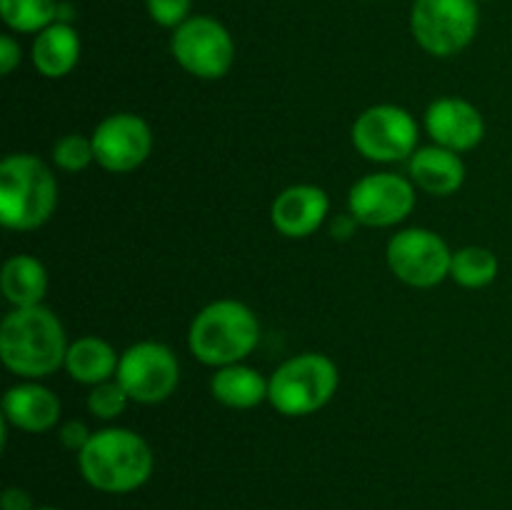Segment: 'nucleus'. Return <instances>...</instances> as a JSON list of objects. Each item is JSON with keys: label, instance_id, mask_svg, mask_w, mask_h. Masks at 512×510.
<instances>
[{"label": "nucleus", "instance_id": "5", "mask_svg": "<svg viewBox=\"0 0 512 510\" xmlns=\"http://www.w3.org/2000/svg\"><path fill=\"white\" fill-rule=\"evenodd\" d=\"M340 388V370L325 353H300L280 363L268 378V403L285 418L323 410Z\"/></svg>", "mask_w": 512, "mask_h": 510}, {"label": "nucleus", "instance_id": "19", "mask_svg": "<svg viewBox=\"0 0 512 510\" xmlns=\"http://www.w3.org/2000/svg\"><path fill=\"white\" fill-rule=\"evenodd\" d=\"M210 395L225 408H258L260 403L268 400V378L253 365H225V368H215L213 378H210Z\"/></svg>", "mask_w": 512, "mask_h": 510}, {"label": "nucleus", "instance_id": "2", "mask_svg": "<svg viewBox=\"0 0 512 510\" xmlns=\"http://www.w3.org/2000/svg\"><path fill=\"white\" fill-rule=\"evenodd\" d=\"M153 468V448L130 428L95 430L88 445L78 453L83 480L105 495H125L143 488Z\"/></svg>", "mask_w": 512, "mask_h": 510}, {"label": "nucleus", "instance_id": "29", "mask_svg": "<svg viewBox=\"0 0 512 510\" xmlns=\"http://www.w3.org/2000/svg\"><path fill=\"white\" fill-rule=\"evenodd\" d=\"M358 225L360 223L350 213L335 215V218L330 220V235H333L335 240H350L355 235V230H358Z\"/></svg>", "mask_w": 512, "mask_h": 510}, {"label": "nucleus", "instance_id": "28", "mask_svg": "<svg viewBox=\"0 0 512 510\" xmlns=\"http://www.w3.org/2000/svg\"><path fill=\"white\" fill-rule=\"evenodd\" d=\"M0 510H35L33 495L20 485H10L0 495Z\"/></svg>", "mask_w": 512, "mask_h": 510}, {"label": "nucleus", "instance_id": "1", "mask_svg": "<svg viewBox=\"0 0 512 510\" xmlns=\"http://www.w3.org/2000/svg\"><path fill=\"white\" fill-rule=\"evenodd\" d=\"M68 335L45 305L13 308L0 323V360L20 380H43L65 368Z\"/></svg>", "mask_w": 512, "mask_h": 510}, {"label": "nucleus", "instance_id": "14", "mask_svg": "<svg viewBox=\"0 0 512 510\" xmlns=\"http://www.w3.org/2000/svg\"><path fill=\"white\" fill-rule=\"evenodd\" d=\"M330 215V198L320 185L298 183L280 190L270 205V223L283 238L303 240L318 233Z\"/></svg>", "mask_w": 512, "mask_h": 510}, {"label": "nucleus", "instance_id": "9", "mask_svg": "<svg viewBox=\"0 0 512 510\" xmlns=\"http://www.w3.org/2000/svg\"><path fill=\"white\" fill-rule=\"evenodd\" d=\"M128 398L140 405H158L178 390L180 360L165 343L140 340L120 353L118 375Z\"/></svg>", "mask_w": 512, "mask_h": 510}, {"label": "nucleus", "instance_id": "6", "mask_svg": "<svg viewBox=\"0 0 512 510\" xmlns=\"http://www.w3.org/2000/svg\"><path fill=\"white\" fill-rule=\"evenodd\" d=\"M480 28L478 0H413L410 33L433 58H453L475 40Z\"/></svg>", "mask_w": 512, "mask_h": 510}, {"label": "nucleus", "instance_id": "24", "mask_svg": "<svg viewBox=\"0 0 512 510\" xmlns=\"http://www.w3.org/2000/svg\"><path fill=\"white\" fill-rule=\"evenodd\" d=\"M85 403H88V413L93 415V418L115 420L125 413L128 403H133V400L128 398L123 385L113 378V380H105V383L100 385H93Z\"/></svg>", "mask_w": 512, "mask_h": 510}, {"label": "nucleus", "instance_id": "22", "mask_svg": "<svg viewBox=\"0 0 512 510\" xmlns=\"http://www.w3.org/2000/svg\"><path fill=\"white\" fill-rule=\"evenodd\" d=\"M58 10V0H0V18L20 35H38L58 20Z\"/></svg>", "mask_w": 512, "mask_h": 510}, {"label": "nucleus", "instance_id": "8", "mask_svg": "<svg viewBox=\"0 0 512 510\" xmlns=\"http://www.w3.org/2000/svg\"><path fill=\"white\" fill-rule=\"evenodd\" d=\"M175 63L198 80H220L235 63V40L213 15H190L170 35Z\"/></svg>", "mask_w": 512, "mask_h": 510}, {"label": "nucleus", "instance_id": "4", "mask_svg": "<svg viewBox=\"0 0 512 510\" xmlns=\"http://www.w3.org/2000/svg\"><path fill=\"white\" fill-rule=\"evenodd\" d=\"M58 208V180L33 153H10L0 163V223L15 233L38 230Z\"/></svg>", "mask_w": 512, "mask_h": 510}, {"label": "nucleus", "instance_id": "7", "mask_svg": "<svg viewBox=\"0 0 512 510\" xmlns=\"http://www.w3.org/2000/svg\"><path fill=\"white\" fill-rule=\"evenodd\" d=\"M353 148L373 163H400L420 148V125L410 110L393 103L365 108L350 130Z\"/></svg>", "mask_w": 512, "mask_h": 510}, {"label": "nucleus", "instance_id": "13", "mask_svg": "<svg viewBox=\"0 0 512 510\" xmlns=\"http://www.w3.org/2000/svg\"><path fill=\"white\" fill-rule=\"evenodd\" d=\"M423 128L435 145L460 155L478 148L485 138V118L480 108L458 95L433 100L423 115Z\"/></svg>", "mask_w": 512, "mask_h": 510}, {"label": "nucleus", "instance_id": "11", "mask_svg": "<svg viewBox=\"0 0 512 510\" xmlns=\"http://www.w3.org/2000/svg\"><path fill=\"white\" fill-rule=\"evenodd\" d=\"M418 188L408 175L368 173L355 180L348 193V213L365 228H393L410 218Z\"/></svg>", "mask_w": 512, "mask_h": 510}, {"label": "nucleus", "instance_id": "23", "mask_svg": "<svg viewBox=\"0 0 512 510\" xmlns=\"http://www.w3.org/2000/svg\"><path fill=\"white\" fill-rule=\"evenodd\" d=\"M53 163L65 173H80L95 163V148L90 135L68 133L55 140L53 145Z\"/></svg>", "mask_w": 512, "mask_h": 510}, {"label": "nucleus", "instance_id": "20", "mask_svg": "<svg viewBox=\"0 0 512 510\" xmlns=\"http://www.w3.org/2000/svg\"><path fill=\"white\" fill-rule=\"evenodd\" d=\"M0 290L13 308L43 305L45 293H48V270L35 255H13L3 263Z\"/></svg>", "mask_w": 512, "mask_h": 510}, {"label": "nucleus", "instance_id": "12", "mask_svg": "<svg viewBox=\"0 0 512 510\" xmlns=\"http://www.w3.org/2000/svg\"><path fill=\"white\" fill-rule=\"evenodd\" d=\"M95 163L115 175L138 170L153 153V130L138 113H113L90 133Z\"/></svg>", "mask_w": 512, "mask_h": 510}, {"label": "nucleus", "instance_id": "31", "mask_svg": "<svg viewBox=\"0 0 512 510\" xmlns=\"http://www.w3.org/2000/svg\"><path fill=\"white\" fill-rule=\"evenodd\" d=\"M478 3H485V0H478Z\"/></svg>", "mask_w": 512, "mask_h": 510}, {"label": "nucleus", "instance_id": "21", "mask_svg": "<svg viewBox=\"0 0 512 510\" xmlns=\"http://www.w3.org/2000/svg\"><path fill=\"white\" fill-rule=\"evenodd\" d=\"M500 273V260L493 250L483 245H465L453 250V263H450V280L468 290L488 288L495 283Z\"/></svg>", "mask_w": 512, "mask_h": 510}, {"label": "nucleus", "instance_id": "3", "mask_svg": "<svg viewBox=\"0 0 512 510\" xmlns=\"http://www.w3.org/2000/svg\"><path fill=\"white\" fill-rule=\"evenodd\" d=\"M260 343V320L235 298H220L195 313L188 328V348L198 363L225 368L245 363Z\"/></svg>", "mask_w": 512, "mask_h": 510}, {"label": "nucleus", "instance_id": "25", "mask_svg": "<svg viewBox=\"0 0 512 510\" xmlns=\"http://www.w3.org/2000/svg\"><path fill=\"white\" fill-rule=\"evenodd\" d=\"M190 8H193V0H145L150 20L160 28L170 30H175L190 18Z\"/></svg>", "mask_w": 512, "mask_h": 510}, {"label": "nucleus", "instance_id": "16", "mask_svg": "<svg viewBox=\"0 0 512 510\" xmlns=\"http://www.w3.org/2000/svg\"><path fill=\"white\" fill-rule=\"evenodd\" d=\"M408 178L423 193L435 195V198H448L463 188L465 163L455 150L430 143L410 155Z\"/></svg>", "mask_w": 512, "mask_h": 510}, {"label": "nucleus", "instance_id": "18", "mask_svg": "<svg viewBox=\"0 0 512 510\" xmlns=\"http://www.w3.org/2000/svg\"><path fill=\"white\" fill-rule=\"evenodd\" d=\"M120 353L98 335H83V338L73 340L68 345V355H65V373L80 385H93L113 380L118 375Z\"/></svg>", "mask_w": 512, "mask_h": 510}, {"label": "nucleus", "instance_id": "15", "mask_svg": "<svg viewBox=\"0 0 512 510\" xmlns=\"http://www.w3.org/2000/svg\"><path fill=\"white\" fill-rule=\"evenodd\" d=\"M60 413V398L40 380H20L3 395V420L23 433H48L60 423Z\"/></svg>", "mask_w": 512, "mask_h": 510}, {"label": "nucleus", "instance_id": "30", "mask_svg": "<svg viewBox=\"0 0 512 510\" xmlns=\"http://www.w3.org/2000/svg\"><path fill=\"white\" fill-rule=\"evenodd\" d=\"M35 510H60V508H53V505H40V508H35Z\"/></svg>", "mask_w": 512, "mask_h": 510}, {"label": "nucleus", "instance_id": "26", "mask_svg": "<svg viewBox=\"0 0 512 510\" xmlns=\"http://www.w3.org/2000/svg\"><path fill=\"white\" fill-rule=\"evenodd\" d=\"M90 435H93V430H88V425H85L83 420H78V418L65 420V423H60V428H58L60 445H63L65 450H70V453H75V455H78L80 450L88 445Z\"/></svg>", "mask_w": 512, "mask_h": 510}, {"label": "nucleus", "instance_id": "27", "mask_svg": "<svg viewBox=\"0 0 512 510\" xmlns=\"http://www.w3.org/2000/svg\"><path fill=\"white\" fill-rule=\"evenodd\" d=\"M23 63V48L13 35H0V73L13 75Z\"/></svg>", "mask_w": 512, "mask_h": 510}, {"label": "nucleus", "instance_id": "10", "mask_svg": "<svg viewBox=\"0 0 512 510\" xmlns=\"http://www.w3.org/2000/svg\"><path fill=\"white\" fill-rule=\"evenodd\" d=\"M385 260L400 283L410 288H435L450 278L453 250L435 230L403 228L388 240Z\"/></svg>", "mask_w": 512, "mask_h": 510}, {"label": "nucleus", "instance_id": "17", "mask_svg": "<svg viewBox=\"0 0 512 510\" xmlns=\"http://www.w3.org/2000/svg\"><path fill=\"white\" fill-rule=\"evenodd\" d=\"M83 53V43L73 23L55 20L45 30H40L30 45V63L43 78L60 80L75 70Z\"/></svg>", "mask_w": 512, "mask_h": 510}]
</instances>
